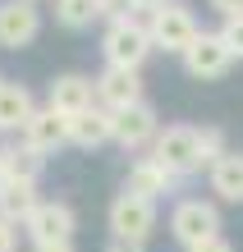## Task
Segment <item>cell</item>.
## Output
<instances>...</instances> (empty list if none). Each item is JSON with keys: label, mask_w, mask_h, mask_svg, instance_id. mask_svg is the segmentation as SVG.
<instances>
[{"label": "cell", "mask_w": 243, "mask_h": 252, "mask_svg": "<svg viewBox=\"0 0 243 252\" xmlns=\"http://www.w3.org/2000/svg\"><path fill=\"white\" fill-rule=\"evenodd\" d=\"M225 152H230V147H225V133L220 128H197V124H165L156 147H151V156H156L165 170H174L179 179L211 170Z\"/></svg>", "instance_id": "cell-1"}, {"label": "cell", "mask_w": 243, "mask_h": 252, "mask_svg": "<svg viewBox=\"0 0 243 252\" xmlns=\"http://www.w3.org/2000/svg\"><path fill=\"white\" fill-rule=\"evenodd\" d=\"M151 51H156V46H151V32H147V19H142V14L105 23L101 55H105V64H110V69H138L142 73V64H147Z\"/></svg>", "instance_id": "cell-2"}, {"label": "cell", "mask_w": 243, "mask_h": 252, "mask_svg": "<svg viewBox=\"0 0 243 252\" xmlns=\"http://www.w3.org/2000/svg\"><path fill=\"white\" fill-rule=\"evenodd\" d=\"M147 32H151V46L156 51H170V55H184L197 37H202V28H197L193 9L184 0H165V5L147 9Z\"/></svg>", "instance_id": "cell-3"}, {"label": "cell", "mask_w": 243, "mask_h": 252, "mask_svg": "<svg viewBox=\"0 0 243 252\" xmlns=\"http://www.w3.org/2000/svg\"><path fill=\"white\" fill-rule=\"evenodd\" d=\"M220 234V206L211 197H179L170 206V239L179 248H197Z\"/></svg>", "instance_id": "cell-4"}, {"label": "cell", "mask_w": 243, "mask_h": 252, "mask_svg": "<svg viewBox=\"0 0 243 252\" xmlns=\"http://www.w3.org/2000/svg\"><path fill=\"white\" fill-rule=\"evenodd\" d=\"M110 239H129V243H147L156 234V202L151 197H138V192H119L110 202Z\"/></svg>", "instance_id": "cell-5"}, {"label": "cell", "mask_w": 243, "mask_h": 252, "mask_svg": "<svg viewBox=\"0 0 243 252\" xmlns=\"http://www.w3.org/2000/svg\"><path fill=\"white\" fill-rule=\"evenodd\" d=\"M179 60H184V73H188V78H197V83H216V78H225V73L234 69V51L225 46L220 32H202L184 55H179Z\"/></svg>", "instance_id": "cell-6"}, {"label": "cell", "mask_w": 243, "mask_h": 252, "mask_svg": "<svg viewBox=\"0 0 243 252\" xmlns=\"http://www.w3.org/2000/svg\"><path fill=\"white\" fill-rule=\"evenodd\" d=\"M73 229H78V216H73V206L69 202H60V197H41V206L33 216H28V225L23 234L37 243H73Z\"/></svg>", "instance_id": "cell-7"}, {"label": "cell", "mask_w": 243, "mask_h": 252, "mask_svg": "<svg viewBox=\"0 0 243 252\" xmlns=\"http://www.w3.org/2000/svg\"><path fill=\"white\" fill-rule=\"evenodd\" d=\"M156 138H161V115H156L151 101L115 110V147H124V152H151Z\"/></svg>", "instance_id": "cell-8"}, {"label": "cell", "mask_w": 243, "mask_h": 252, "mask_svg": "<svg viewBox=\"0 0 243 252\" xmlns=\"http://www.w3.org/2000/svg\"><path fill=\"white\" fill-rule=\"evenodd\" d=\"M37 32H41V9L33 0H0V46L5 51L33 46Z\"/></svg>", "instance_id": "cell-9"}, {"label": "cell", "mask_w": 243, "mask_h": 252, "mask_svg": "<svg viewBox=\"0 0 243 252\" xmlns=\"http://www.w3.org/2000/svg\"><path fill=\"white\" fill-rule=\"evenodd\" d=\"M179 184H184V179H179L174 170H165L151 152H147V156H138V160L129 165V174H124V192H138V197H151V202L170 197Z\"/></svg>", "instance_id": "cell-10"}, {"label": "cell", "mask_w": 243, "mask_h": 252, "mask_svg": "<svg viewBox=\"0 0 243 252\" xmlns=\"http://www.w3.org/2000/svg\"><path fill=\"white\" fill-rule=\"evenodd\" d=\"M46 106L60 110V115H83L97 106V78H87V73H60V78H51L46 87Z\"/></svg>", "instance_id": "cell-11"}, {"label": "cell", "mask_w": 243, "mask_h": 252, "mask_svg": "<svg viewBox=\"0 0 243 252\" xmlns=\"http://www.w3.org/2000/svg\"><path fill=\"white\" fill-rule=\"evenodd\" d=\"M19 138L33 147V152H41V156H55L60 147H73L69 142V115H60L51 106H37V115L28 120V128L19 133Z\"/></svg>", "instance_id": "cell-12"}, {"label": "cell", "mask_w": 243, "mask_h": 252, "mask_svg": "<svg viewBox=\"0 0 243 252\" xmlns=\"http://www.w3.org/2000/svg\"><path fill=\"white\" fill-rule=\"evenodd\" d=\"M97 101L105 110H129V106H138V101H147L142 96V73L138 69H110V64H105L97 73Z\"/></svg>", "instance_id": "cell-13"}, {"label": "cell", "mask_w": 243, "mask_h": 252, "mask_svg": "<svg viewBox=\"0 0 243 252\" xmlns=\"http://www.w3.org/2000/svg\"><path fill=\"white\" fill-rule=\"evenodd\" d=\"M69 142H73V147H83V152L115 142V110H105L101 101H97L92 110L73 115V120H69Z\"/></svg>", "instance_id": "cell-14"}, {"label": "cell", "mask_w": 243, "mask_h": 252, "mask_svg": "<svg viewBox=\"0 0 243 252\" xmlns=\"http://www.w3.org/2000/svg\"><path fill=\"white\" fill-rule=\"evenodd\" d=\"M37 115V101L23 83H0V133H23Z\"/></svg>", "instance_id": "cell-15"}, {"label": "cell", "mask_w": 243, "mask_h": 252, "mask_svg": "<svg viewBox=\"0 0 243 252\" xmlns=\"http://www.w3.org/2000/svg\"><path fill=\"white\" fill-rule=\"evenodd\" d=\"M207 184L220 202L230 206H243V152H225L216 165L207 170Z\"/></svg>", "instance_id": "cell-16"}, {"label": "cell", "mask_w": 243, "mask_h": 252, "mask_svg": "<svg viewBox=\"0 0 243 252\" xmlns=\"http://www.w3.org/2000/svg\"><path fill=\"white\" fill-rule=\"evenodd\" d=\"M0 165H5V179H33V184H41L46 156L33 152V147L19 138V142H0Z\"/></svg>", "instance_id": "cell-17"}, {"label": "cell", "mask_w": 243, "mask_h": 252, "mask_svg": "<svg viewBox=\"0 0 243 252\" xmlns=\"http://www.w3.org/2000/svg\"><path fill=\"white\" fill-rule=\"evenodd\" d=\"M37 206H41V197H37L33 179H9L5 188H0V216L14 220V225H28V216H33Z\"/></svg>", "instance_id": "cell-18"}, {"label": "cell", "mask_w": 243, "mask_h": 252, "mask_svg": "<svg viewBox=\"0 0 243 252\" xmlns=\"http://www.w3.org/2000/svg\"><path fill=\"white\" fill-rule=\"evenodd\" d=\"M101 19V0H55V23L69 32H83Z\"/></svg>", "instance_id": "cell-19"}, {"label": "cell", "mask_w": 243, "mask_h": 252, "mask_svg": "<svg viewBox=\"0 0 243 252\" xmlns=\"http://www.w3.org/2000/svg\"><path fill=\"white\" fill-rule=\"evenodd\" d=\"M216 32L225 37V46L234 51V60H243V14H230V19H225Z\"/></svg>", "instance_id": "cell-20"}, {"label": "cell", "mask_w": 243, "mask_h": 252, "mask_svg": "<svg viewBox=\"0 0 243 252\" xmlns=\"http://www.w3.org/2000/svg\"><path fill=\"white\" fill-rule=\"evenodd\" d=\"M0 252H19V225L0 216Z\"/></svg>", "instance_id": "cell-21"}, {"label": "cell", "mask_w": 243, "mask_h": 252, "mask_svg": "<svg viewBox=\"0 0 243 252\" xmlns=\"http://www.w3.org/2000/svg\"><path fill=\"white\" fill-rule=\"evenodd\" d=\"M184 252H234V243L225 239V234H216V239H207V243H197V248H184Z\"/></svg>", "instance_id": "cell-22"}, {"label": "cell", "mask_w": 243, "mask_h": 252, "mask_svg": "<svg viewBox=\"0 0 243 252\" xmlns=\"http://www.w3.org/2000/svg\"><path fill=\"white\" fill-rule=\"evenodd\" d=\"M211 9L220 14V19H230V14H243V0H207Z\"/></svg>", "instance_id": "cell-23"}, {"label": "cell", "mask_w": 243, "mask_h": 252, "mask_svg": "<svg viewBox=\"0 0 243 252\" xmlns=\"http://www.w3.org/2000/svg\"><path fill=\"white\" fill-rule=\"evenodd\" d=\"M101 252H147V243H129V239H110Z\"/></svg>", "instance_id": "cell-24"}, {"label": "cell", "mask_w": 243, "mask_h": 252, "mask_svg": "<svg viewBox=\"0 0 243 252\" xmlns=\"http://www.w3.org/2000/svg\"><path fill=\"white\" fill-rule=\"evenodd\" d=\"M33 252H78V248H73V243H37Z\"/></svg>", "instance_id": "cell-25"}, {"label": "cell", "mask_w": 243, "mask_h": 252, "mask_svg": "<svg viewBox=\"0 0 243 252\" xmlns=\"http://www.w3.org/2000/svg\"><path fill=\"white\" fill-rule=\"evenodd\" d=\"M5 184H9V179H5V165H0V188H5Z\"/></svg>", "instance_id": "cell-26"}, {"label": "cell", "mask_w": 243, "mask_h": 252, "mask_svg": "<svg viewBox=\"0 0 243 252\" xmlns=\"http://www.w3.org/2000/svg\"><path fill=\"white\" fill-rule=\"evenodd\" d=\"M33 5H37V0H33Z\"/></svg>", "instance_id": "cell-27"}, {"label": "cell", "mask_w": 243, "mask_h": 252, "mask_svg": "<svg viewBox=\"0 0 243 252\" xmlns=\"http://www.w3.org/2000/svg\"><path fill=\"white\" fill-rule=\"evenodd\" d=\"M0 83H5V78H0Z\"/></svg>", "instance_id": "cell-28"}]
</instances>
